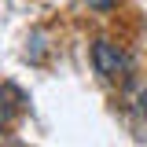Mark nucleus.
<instances>
[{
    "label": "nucleus",
    "instance_id": "f257e3e1",
    "mask_svg": "<svg viewBox=\"0 0 147 147\" xmlns=\"http://www.w3.org/2000/svg\"><path fill=\"white\" fill-rule=\"evenodd\" d=\"M92 63H96V70L103 74L107 81H118V85H125L129 74H132L129 55L121 52L118 44H110V40H96V48H92Z\"/></svg>",
    "mask_w": 147,
    "mask_h": 147
},
{
    "label": "nucleus",
    "instance_id": "f03ea898",
    "mask_svg": "<svg viewBox=\"0 0 147 147\" xmlns=\"http://www.w3.org/2000/svg\"><path fill=\"white\" fill-rule=\"evenodd\" d=\"M18 114V103H15V92L7 88V85H0V129H7L11 121H15Z\"/></svg>",
    "mask_w": 147,
    "mask_h": 147
},
{
    "label": "nucleus",
    "instance_id": "7ed1b4c3",
    "mask_svg": "<svg viewBox=\"0 0 147 147\" xmlns=\"http://www.w3.org/2000/svg\"><path fill=\"white\" fill-rule=\"evenodd\" d=\"M144 114H147V96H144Z\"/></svg>",
    "mask_w": 147,
    "mask_h": 147
}]
</instances>
